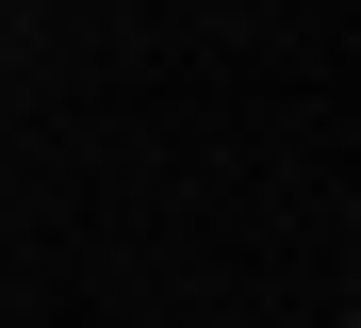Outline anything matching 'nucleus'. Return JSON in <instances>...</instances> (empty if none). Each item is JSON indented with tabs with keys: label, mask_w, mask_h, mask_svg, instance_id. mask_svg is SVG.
Here are the masks:
<instances>
[]
</instances>
